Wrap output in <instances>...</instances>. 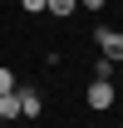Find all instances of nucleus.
Returning a JSON list of instances; mask_svg holds the SVG:
<instances>
[{
  "mask_svg": "<svg viewBox=\"0 0 123 128\" xmlns=\"http://www.w3.org/2000/svg\"><path fill=\"white\" fill-rule=\"evenodd\" d=\"M84 104H89V108H98V113L113 108V84H108V79H94V84H89V94H84Z\"/></svg>",
  "mask_w": 123,
  "mask_h": 128,
  "instance_id": "obj_1",
  "label": "nucleus"
},
{
  "mask_svg": "<svg viewBox=\"0 0 123 128\" xmlns=\"http://www.w3.org/2000/svg\"><path fill=\"white\" fill-rule=\"evenodd\" d=\"M98 49L104 59H123V30H98Z\"/></svg>",
  "mask_w": 123,
  "mask_h": 128,
  "instance_id": "obj_2",
  "label": "nucleus"
},
{
  "mask_svg": "<svg viewBox=\"0 0 123 128\" xmlns=\"http://www.w3.org/2000/svg\"><path fill=\"white\" fill-rule=\"evenodd\" d=\"M15 98H20V118H40L44 113V104H40L34 89H15Z\"/></svg>",
  "mask_w": 123,
  "mask_h": 128,
  "instance_id": "obj_3",
  "label": "nucleus"
},
{
  "mask_svg": "<svg viewBox=\"0 0 123 128\" xmlns=\"http://www.w3.org/2000/svg\"><path fill=\"white\" fill-rule=\"evenodd\" d=\"M10 118H20V98H15V94L0 98V123H10Z\"/></svg>",
  "mask_w": 123,
  "mask_h": 128,
  "instance_id": "obj_4",
  "label": "nucleus"
},
{
  "mask_svg": "<svg viewBox=\"0 0 123 128\" xmlns=\"http://www.w3.org/2000/svg\"><path fill=\"white\" fill-rule=\"evenodd\" d=\"M74 5H79V0H44V10H49V15H74Z\"/></svg>",
  "mask_w": 123,
  "mask_h": 128,
  "instance_id": "obj_5",
  "label": "nucleus"
},
{
  "mask_svg": "<svg viewBox=\"0 0 123 128\" xmlns=\"http://www.w3.org/2000/svg\"><path fill=\"white\" fill-rule=\"evenodd\" d=\"M113 69H118V59H98V64H94V79H108V84H113Z\"/></svg>",
  "mask_w": 123,
  "mask_h": 128,
  "instance_id": "obj_6",
  "label": "nucleus"
},
{
  "mask_svg": "<svg viewBox=\"0 0 123 128\" xmlns=\"http://www.w3.org/2000/svg\"><path fill=\"white\" fill-rule=\"evenodd\" d=\"M5 94H15V74H10V69H0V98Z\"/></svg>",
  "mask_w": 123,
  "mask_h": 128,
  "instance_id": "obj_7",
  "label": "nucleus"
},
{
  "mask_svg": "<svg viewBox=\"0 0 123 128\" xmlns=\"http://www.w3.org/2000/svg\"><path fill=\"white\" fill-rule=\"evenodd\" d=\"M20 5H25L30 15H40V10H44V0H20Z\"/></svg>",
  "mask_w": 123,
  "mask_h": 128,
  "instance_id": "obj_8",
  "label": "nucleus"
},
{
  "mask_svg": "<svg viewBox=\"0 0 123 128\" xmlns=\"http://www.w3.org/2000/svg\"><path fill=\"white\" fill-rule=\"evenodd\" d=\"M84 10H104V0H84Z\"/></svg>",
  "mask_w": 123,
  "mask_h": 128,
  "instance_id": "obj_9",
  "label": "nucleus"
}]
</instances>
